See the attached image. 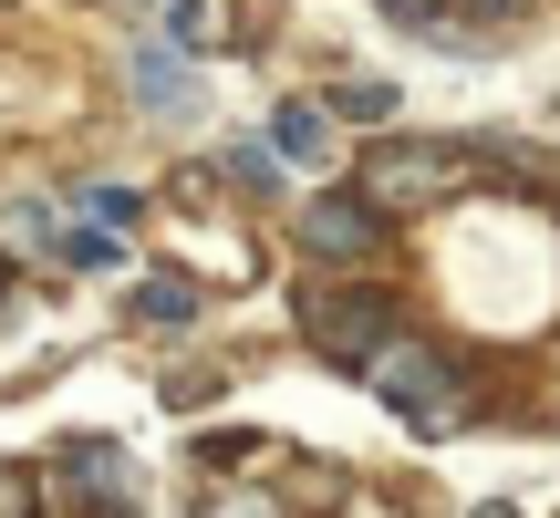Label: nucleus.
Here are the masks:
<instances>
[{"instance_id":"2","label":"nucleus","mask_w":560,"mask_h":518,"mask_svg":"<svg viewBox=\"0 0 560 518\" xmlns=\"http://www.w3.org/2000/svg\"><path fill=\"white\" fill-rule=\"evenodd\" d=\"M446 187H457V145L436 136H384L374 156H363V198L395 219V208H436Z\"/></svg>"},{"instance_id":"12","label":"nucleus","mask_w":560,"mask_h":518,"mask_svg":"<svg viewBox=\"0 0 560 518\" xmlns=\"http://www.w3.org/2000/svg\"><path fill=\"white\" fill-rule=\"evenodd\" d=\"M229 177H240L249 198H270V187H280V156H270V145H240V156H229Z\"/></svg>"},{"instance_id":"15","label":"nucleus","mask_w":560,"mask_h":518,"mask_svg":"<svg viewBox=\"0 0 560 518\" xmlns=\"http://www.w3.org/2000/svg\"><path fill=\"white\" fill-rule=\"evenodd\" d=\"M21 498H32V478H21V467H0V518H21Z\"/></svg>"},{"instance_id":"16","label":"nucleus","mask_w":560,"mask_h":518,"mask_svg":"<svg viewBox=\"0 0 560 518\" xmlns=\"http://www.w3.org/2000/svg\"><path fill=\"white\" fill-rule=\"evenodd\" d=\"M550 415H560V353H550Z\"/></svg>"},{"instance_id":"6","label":"nucleus","mask_w":560,"mask_h":518,"mask_svg":"<svg viewBox=\"0 0 560 518\" xmlns=\"http://www.w3.org/2000/svg\"><path fill=\"white\" fill-rule=\"evenodd\" d=\"M270 156L291 166V177H322V166H332V104L280 94V115H270Z\"/></svg>"},{"instance_id":"17","label":"nucleus","mask_w":560,"mask_h":518,"mask_svg":"<svg viewBox=\"0 0 560 518\" xmlns=\"http://www.w3.org/2000/svg\"><path fill=\"white\" fill-rule=\"evenodd\" d=\"M0 291H11V270H0Z\"/></svg>"},{"instance_id":"4","label":"nucleus","mask_w":560,"mask_h":518,"mask_svg":"<svg viewBox=\"0 0 560 518\" xmlns=\"http://www.w3.org/2000/svg\"><path fill=\"white\" fill-rule=\"evenodd\" d=\"M301 332H312L322 353L363 363L374 342H395V301H384V291H312V301H301Z\"/></svg>"},{"instance_id":"11","label":"nucleus","mask_w":560,"mask_h":518,"mask_svg":"<svg viewBox=\"0 0 560 518\" xmlns=\"http://www.w3.org/2000/svg\"><path fill=\"white\" fill-rule=\"evenodd\" d=\"M62 259H73V270H115V239H104V228H62Z\"/></svg>"},{"instance_id":"1","label":"nucleus","mask_w":560,"mask_h":518,"mask_svg":"<svg viewBox=\"0 0 560 518\" xmlns=\"http://www.w3.org/2000/svg\"><path fill=\"white\" fill-rule=\"evenodd\" d=\"M363 384H374L416 436H457V425L478 415V395H467V374L446 363V342H416V332L374 342V353H363Z\"/></svg>"},{"instance_id":"9","label":"nucleus","mask_w":560,"mask_h":518,"mask_svg":"<svg viewBox=\"0 0 560 518\" xmlns=\"http://www.w3.org/2000/svg\"><path fill=\"white\" fill-rule=\"evenodd\" d=\"M136 321H198V291H187V280H145V291H136Z\"/></svg>"},{"instance_id":"10","label":"nucleus","mask_w":560,"mask_h":518,"mask_svg":"<svg viewBox=\"0 0 560 518\" xmlns=\"http://www.w3.org/2000/svg\"><path fill=\"white\" fill-rule=\"evenodd\" d=\"M446 11H467V21H478L488 42H499V32H520V21L540 11V0H446Z\"/></svg>"},{"instance_id":"7","label":"nucleus","mask_w":560,"mask_h":518,"mask_svg":"<svg viewBox=\"0 0 560 518\" xmlns=\"http://www.w3.org/2000/svg\"><path fill=\"white\" fill-rule=\"evenodd\" d=\"M125 83H136V104H145V115H177V104H187V52H177V42H136Z\"/></svg>"},{"instance_id":"5","label":"nucleus","mask_w":560,"mask_h":518,"mask_svg":"<svg viewBox=\"0 0 560 518\" xmlns=\"http://www.w3.org/2000/svg\"><path fill=\"white\" fill-rule=\"evenodd\" d=\"M62 487L83 498V518H125L136 508V467H125V446H104V436L62 446Z\"/></svg>"},{"instance_id":"14","label":"nucleus","mask_w":560,"mask_h":518,"mask_svg":"<svg viewBox=\"0 0 560 518\" xmlns=\"http://www.w3.org/2000/svg\"><path fill=\"white\" fill-rule=\"evenodd\" d=\"M374 11H384V21H416V32H425V21H436L446 0H374Z\"/></svg>"},{"instance_id":"3","label":"nucleus","mask_w":560,"mask_h":518,"mask_svg":"<svg viewBox=\"0 0 560 518\" xmlns=\"http://www.w3.org/2000/svg\"><path fill=\"white\" fill-rule=\"evenodd\" d=\"M301 249H312V259H332V270H363V259L384 249V208L363 198V187H332V198H312V208H301Z\"/></svg>"},{"instance_id":"8","label":"nucleus","mask_w":560,"mask_h":518,"mask_svg":"<svg viewBox=\"0 0 560 518\" xmlns=\"http://www.w3.org/2000/svg\"><path fill=\"white\" fill-rule=\"evenodd\" d=\"M395 83L384 73H353V83H332V125H395Z\"/></svg>"},{"instance_id":"13","label":"nucleus","mask_w":560,"mask_h":518,"mask_svg":"<svg viewBox=\"0 0 560 518\" xmlns=\"http://www.w3.org/2000/svg\"><path fill=\"white\" fill-rule=\"evenodd\" d=\"M83 219H94V228H125V219H136V187H83Z\"/></svg>"}]
</instances>
